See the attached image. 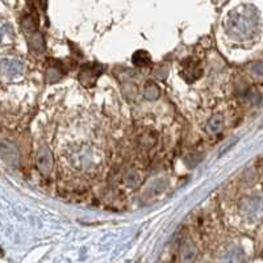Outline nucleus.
Segmentation results:
<instances>
[{"label": "nucleus", "instance_id": "nucleus-1", "mask_svg": "<svg viewBox=\"0 0 263 263\" xmlns=\"http://www.w3.org/2000/svg\"><path fill=\"white\" fill-rule=\"evenodd\" d=\"M258 18L255 9L250 6H241L233 9L225 20V30L237 40H246L257 30Z\"/></svg>", "mask_w": 263, "mask_h": 263}, {"label": "nucleus", "instance_id": "nucleus-2", "mask_svg": "<svg viewBox=\"0 0 263 263\" xmlns=\"http://www.w3.org/2000/svg\"><path fill=\"white\" fill-rule=\"evenodd\" d=\"M103 72L102 65L99 63H84L79 71V82L84 87L95 86L96 81Z\"/></svg>", "mask_w": 263, "mask_h": 263}, {"label": "nucleus", "instance_id": "nucleus-3", "mask_svg": "<svg viewBox=\"0 0 263 263\" xmlns=\"http://www.w3.org/2000/svg\"><path fill=\"white\" fill-rule=\"evenodd\" d=\"M0 157L3 158L9 166H17L20 162V152L13 142L9 141H0Z\"/></svg>", "mask_w": 263, "mask_h": 263}, {"label": "nucleus", "instance_id": "nucleus-4", "mask_svg": "<svg viewBox=\"0 0 263 263\" xmlns=\"http://www.w3.org/2000/svg\"><path fill=\"white\" fill-rule=\"evenodd\" d=\"M242 212L250 220H257L263 216V199L251 197L242 203Z\"/></svg>", "mask_w": 263, "mask_h": 263}, {"label": "nucleus", "instance_id": "nucleus-5", "mask_svg": "<svg viewBox=\"0 0 263 263\" xmlns=\"http://www.w3.org/2000/svg\"><path fill=\"white\" fill-rule=\"evenodd\" d=\"M37 168L40 170V173L42 175L48 177L49 174L53 170V156H51L50 150L48 149V146H41L39 149V153H37Z\"/></svg>", "mask_w": 263, "mask_h": 263}, {"label": "nucleus", "instance_id": "nucleus-6", "mask_svg": "<svg viewBox=\"0 0 263 263\" xmlns=\"http://www.w3.org/2000/svg\"><path fill=\"white\" fill-rule=\"evenodd\" d=\"M0 71L8 78H15L23 72V63L12 58H4L0 61Z\"/></svg>", "mask_w": 263, "mask_h": 263}, {"label": "nucleus", "instance_id": "nucleus-7", "mask_svg": "<svg viewBox=\"0 0 263 263\" xmlns=\"http://www.w3.org/2000/svg\"><path fill=\"white\" fill-rule=\"evenodd\" d=\"M201 69L200 66L196 65V63H194L192 61H190L189 65H183V71H182V75L185 78V81L189 82H194L195 79H197L201 75Z\"/></svg>", "mask_w": 263, "mask_h": 263}, {"label": "nucleus", "instance_id": "nucleus-8", "mask_svg": "<svg viewBox=\"0 0 263 263\" xmlns=\"http://www.w3.org/2000/svg\"><path fill=\"white\" fill-rule=\"evenodd\" d=\"M222 126H224V116L220 114L215 115L210 119V121L206 123L205 130L210 133V135H216L218 132L221 130Z\"/></svg>", "mask_w": 263, "mask_h": 263}, {"label": "nucleus", "instance_id": "nucleus-9", "mask_svg": "<svg viewBox=\"0 0 263 263\" xmlns=\"http://www.w3.org/2000/svg\"><path fill=\"white\" fill-rule=\"evenodd\" d=\"M62 77L63 70L58 63H53V65L48 66V70H46V81H48V83H55Z\"/></svg>", "mask_w": 263, "mask_h": 263}, {"label": "nucleus", "instance_id": "nucleus-10", "mask_svg": "<svg viewBox=\"0 0 263 263\" xmlns=\"http://www.w3.org/2000/svg\"><path fill=\"white\" fill-rule=\"evenodd\" d=\"M28 42H29L30 49L34 51H42L45 49V41H44V37L39 30L28 36Z\"/></svg>", "mask_w": 263, "mask_h": 263}, {"label": "nucleus", "instance_id": "nucleus-11", "mask_svg": "<svg viewBox=\"0 0 263 263\" xmlns=\"http://www.w3.org/2000/svg\"><path fill=\"white\" fill-rule=\"evenodd\" d=\"M21 25H23V30H24V33L27 34V37L29 36V34H32V33L37 32V27H39V24H37V18L32 15L25 16Z\"/></svg>", "mask_w": 263, "mask_h": 263}, {"label": "nucleus", "instance_id": "nucleus-12", "mask_svg": "<svg viewBox=\"0 0 263 263\" xmlns=\"http://www.w3.org/2000/svg\"><path fill=\"white\" fill-rule=\"evenodd\" d=\"M144 95L145 98L149 99V100H156V99H158V96L161 95V91H159L158 86H157L156 83L147 82L146 86H145Z\"/></svg>", "mask_w": 263, "mask_h": 263}, {"label": "nucleus", "instance_id": "nucleus-13", "mask_svg": "<svg viewBox=\"0 0 263 263\" xmlns=\"http://www.w3.org/2000/svg\"><path fill=\"white\" fill-rule=\"evenodd\" d=\"M133 63L137 66H146L150 63V55L144 50H140L133 55Z\"/></svg>", "mask_w": 263, "mask_h": 263}, {"label": "nucleus", "instance_id": "nucleus-14", "mask_svg": "<svg viewBox=\"0 0 263 263\" xmlns=\"http://www.w3.org/2000/svg\"><path fill=\"white\" fill-rule=\"evenodd\" d=\"M12 36V28L6 21H0V44L4 42V40Z\"/></svg>", "mask_w": 263, "mask_h": 263}, {"label": "nucleus", "instance_id": "nucleus-15", "mask_svg": "<svg viewBox=\"0 0 263 263\" xmlns=\"http://www.w3.org/2000/svg\"><path fill=\"white\" fill-rule=\"evenodd\" d=\"M182 253H183V259H184V260L187 259V255H189V260L194 259L195 250H194V246H192L190 242H187L184 246H183Z\"/></svg>", "mask_w": 263, "mask_h": 263}]
</instances>
